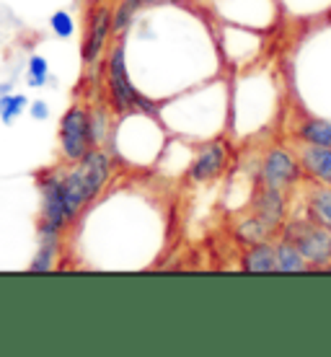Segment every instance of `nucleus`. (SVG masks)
Wrapping results in <instances>:
<instances>
[{"label": "nucleus", "mask_w": 331, "mask_h": 357, "mask_svg": "<svg viewBox=\"0 0 331 357\" xmlns=\"http://www.w3.org/2000/svg\"><path fill=\"white\" fill-rule=\"evenodd\" d=\"M275 254H277V272L285 275H298V272H311L308 261L303 259V254L293 241L287 238H277L275 241Z\"/></svg>", "instance_id": "nucleus-14"}, {"label": "nucleus", "mask_w": 331, "mask_h": 357, "mask_svg": "<svg viewBox=\"0 0 331 357\" xmlns=\"http://www.w3.org/2000/svg\"><path fill=\"white\" fill-rule=\"evenodd\" d=\"M31 116H36V119H45V116H47V104H45V101H36L34 107H31Z\"/></svg>", "instance_id": "nucleus-21"}, {"label": "nucleus", "mask_w": 331, "mask_h": 357, "mask_svg": "<svg viewBox=\"0 0 331 357\" xmlns=\"http://www.w3.org/2000/svg\"><path fill=\"white\" fill-rule=\"evenodd\" d=\"M24 107H26V98L24 96H18V93H3V98H0V119L6 125H10L24 112Z\"/></svg>", "instance_id": "nucleus-17"}, {"label": "nucleus", "mask_w": 331, "mask_h": 357, "mask_svg": "<svg viewBox=\"0 0 331 357\" xmlns=\"http://www.w3.org/2000/svg\"><path fill=\"white\" fill-rule=\"evenodd\" d=\"M91 140H93L91 116L86 114V109L72 107L63 116V125H60V143H63L65 158L72 163L81 161L83 155L91 151Z\"/></svg>", "instance_id": "nucleus-5"}, {"label": "nucleus", "mask_w": 331, "mask_h": 357, "mask_svg": "<svg viewBox=\"0 0 331 357\" xmlns=\"http://www.w3.org/2000/svg\"><path fill=\"white\" fill-rule=\"evenodd\" d=\"M57 233L54 228H42V246H39V254H36V259L29 264L31 272H47V269H52V259H54V251H57Z\"/></svg>", "instance_id": "nucleus-16"}, {"label": "nucleus", "mask_w": 331, "mask_h": 357, "mask_svg": "<svg viewBox=\"0 0 331 357\" xmlns=\"http://www.w3.org/2000/svg\"><path fill=\"white\" fill-rule=\"evenodd\" d=\"M295 140L300 145L331 148V119H326V116H303L295 127Z\"/></svg>", "instance_id": "nucleus-13"}, {"label": "nucleus", "mask_w": 331, "mask_h": 357, "mask_svg": "<svg viewBox=\"0 0 331 357\" xmlns=\"http://www.w3.org/2000/svg\"><path fill=\"white\" fill-rule=\"evenodd\" d=\"M303 215L331 231V187L308 184L303 192Z\"/></svg>", "instance_id": "nucleus-10"}, {"label": "nucleus", "mask_w": 331, "mask_h": 357, "mask_svg": "<svg viewBox=\"0 0 331 357\" xmlns=\"http://www.w3.org/2000/svg\"><path fill=\"white\" fill-rule=\"evenodd\" d=\"M52 29L57 36H70L72 34V18L70 13H65V10H57L52 16Z\"/></svg>", "instance_id": "nucleus-20"}, {"label": "nucleus", "mask_w": 331, "mask_h": 357, "mask_svg": "<svg viewBox=\"0 0 331 357\" xmlns=\"http://www.w3.org/2000/svg\"><path fill=\"white\" fill-rule=\"evenodd\" d=\"M251 213L256 215L269 231L279 233V228L290 218V195L259 184L256 192H254V207H251Z\"/></svg>", "instance_id": "nucleus-6"}, {"label": "nucleus", "mask_w": 331, "mask_h": 357, "mask_svg": "<svg viewBox=\"0 0 331 357\" xmlns=\"http://www.w3.org/2000/svg\"><path fill=\"white\" fill-rule=\"evenodd\" d=\"M279 238L293 241L300 249L303 259L314 269H331V231L323 225L308 220L303 213L290 215L279 228Z\"/></svg>", "instance_id": "nucleus-2"}, {"label": "nucleus", "mask_w": 331, "mask_h": 357, "mask_svg": "<svg viewBox=\"0 0 331 357\" xmlns=\"http://www.w3.org/2000/svg\"><path fill=\"white\" fill-rule=\"evenodd\" d=\"M42 199H45V225L54 228V231H63L65 225L72 220L68 202H65L63 192V176H49L42 178Z\"/></svg>", "instance_id": "nucleus-7"}, {"label": "nucleus", "mask_w": 331, "mask_h": 357, "mask_svg": "<svg viewBox=\"0 0 331 357\" xmlns=\"http://www.w3.org/2000/svg\"><path fill=\"white\" fill-rule=\"evenodd\" d=\"M295 153L298 161H300V169H303L305 184H326V187H331V148L300 145Z\"/></svg>", "instance_id": "nucleus-8"}, {"label": "nucleus", "mask_w": 331, "mask_h": 357, "mask_svg": "<svg viewBox=\"0 0 331 357\" xmlns=\"http://www.w3.org/2000/svg\"><path fill=\"white\" fill-rule=\"evenodd\" d=\"M277 233L269 231L267 225L261 223L256 215L251 213L249 218H243L238 228H236V238L243 243V246H254V243H261V241H272Z\"/></svg>", "instance_id": "nucleus-15"}, {"label": "nucleus", "mask_w": 331, "mask_h": 357, "mask_svg": "<svg viewBox=\"0 0 331 357\" xmlns=\"http://www.w3.org/2000/svg\"><path fill=\"white\" fill-rule=\"evenodd\" d=\"M140 3H161V0H140Z\"/></svg>", "instance_id": "nucleus-22"}, {"label": "nucleus", "mask_w": 331, "mask_h": 357, "mask_svg": "<svg viewBox=\"0 0 331 357\" xmlns=\"http://www.w3.org/2000/svg\"><path fill=\"white\" fill-rule=\"evenodd\" d=\"M109 31H111V10L99 8L96 13H93L88 42H86V47H83V60H86V63H96V60H99L101 50H104V45H107Z\"/></svg>", "instance_id": "nucleus-12"}, {"label": "nucleus", "mask_w": 331, "mask_h": 357, "mask_svg": "<svg viewBox=\"0 0 331 357\" xmlns=\"http://www.w3.org/2000/svg\"><path fill=\"white\" fill-rule=\"evenodd\" d=\"M259 184L293 195L303 184V169L298 161V153L285 148V145L269 148L259 166Z\"/></svg>", "instance_id": "nucleus-3"}, {"label": "nucleus", "mask_w": 331, "mask_h": 357, "mask_svg": "<svg viewBox=\"0 0 331 357\" xmlns=\"http://www.w3.org/2000/svg\"><path fill=\"white\" fill-rule=\"evenodd\" d=\"M109 89H111V101L119 114H127V112H134V109H148L153 112L151 101L145 96L137 93V89L132 86L130 75H127V65H125V47L119 45L109 57Z\"/></svg>", "instance_id": "nucleus-4"}, {"label": "nucleus", "mask_w": 331, "mask_h": 357, "mask_svg": "<svg viewBox=\"0 0 331 357\" xmlns=\"http://www.w3.org/2000/svg\"><path fill=\"white\" fill-rule=\"evenodd\" d=\"M225 163H228V145L223 140H213L192 161L189 176H192V181H213V178H217L223 174Z\"/></svg>", "instance_id": "nucleus-9"}, {"label": "nucleus", "mask_w": 331, "mask_h": 357, "mask_svg": "<svg viewBox=\"0 0 331 357\" xmlns=\"http://www.w3.org/2000/svg\"><path fill=\"white\" fill-rule=\"evenodd\" d=\"M137 3H140V0H125V3H122L116 18H111V29H114V31H125V29L130 26L134 10H137Z\"/></svg>", "instance_id": "nucleus-18"}, {"label": "nucleus", "mask_w": 331, "mask_h": 357, "mask_svg": "<svg viewBox=\"0 0 331 357\" xmlns=\"http://www.w3.org/2000/svg\"><path fill=\"white\" fill-rule=\"evenodd\" d=\"M47 75H49V65H47L45 57H31V63H29V83L31 86H45Z\"/></svg>", "instance_id": "nucleus-19"}, {"label": "nucleus", "mask_w": 331, "mask_h": 357, "mask_svg": "<svg viewBox=\"0 0 331 357\" xmlns=\"http://www.w3.org/2000/svg\"><path fill=\"white\" fill-rule=\"evenodd\" d=\"M109 174H111V161L104 151H88L81 161H75V169L70 174H65L63 192L72 218L99 195Z\"/></svg>", "instance_id": "nucleus-1"}, {"label": "nucleus", "mask_w": 331, "mask_h": 357, "mask_svg": "<svg viewBox=\"0 0 331 357\" xmlns=\"http://www.w3.org/2000/svg\"><path fill=\"white\" fill-rule=\"evenodd\" d=\"M241 267L246 272H254V275H272V272H277L275 241H261V243H254V246H246Z\"/></svg>", "instance_id": "nucleus-11"}]
</instances>
